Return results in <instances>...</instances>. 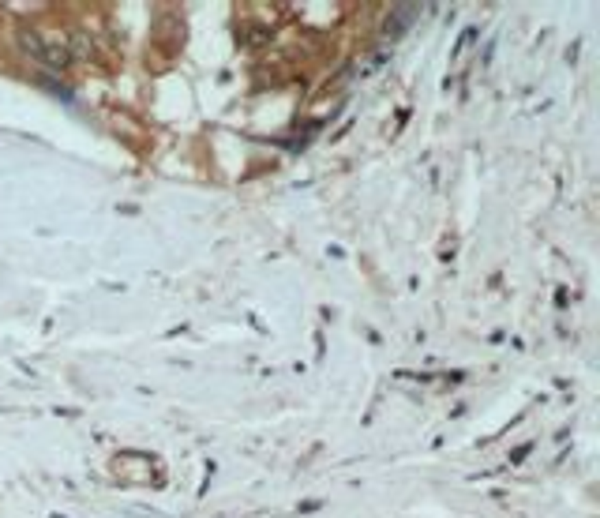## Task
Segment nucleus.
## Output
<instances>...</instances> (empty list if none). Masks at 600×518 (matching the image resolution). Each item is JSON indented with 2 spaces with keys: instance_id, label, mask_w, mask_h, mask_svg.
<instances>
[{
  "instance_id": "nucleus-1",
  "label": "nucleus",
  "mask_w": 600,
  "mask_h": 518,
  "mask_svg": "<svg viewBox=\"0 0 600 518\" xmlns=\"http://www.w3.org/2000/svg\"><path fill=\"white\" fill-rule=\"evenodd\" d=\"M42 60L49 68H57V71H64L71 64V49H68V42L64 38H42Z\"/></svg>"
},
{
  "instance_id": "nucleus-2",
  "label": "nucleus",
  "mask_w": 600,
  "mask_h": 518,
  "mask_svg": "<svg viewBox=\"0 0 600 518\" xmlns=\"http://www.w3.org/2000/svg\"><path fill=\"white\" fill-rule=\"evenodd\" d=\"M19 42L27 53H34L38 60H42V34H34V30H19Z\"/></svg>"
},
{
  "instance_id": "nucleus-3",
  "label": "nucleus",
  "mask_w": 600,
  "mask_h": 518,
  "mask_svg": "<svg viewBox=\"0 0 600 518\" xmlns=\"http://www.w3.org/2000/svg\"><path fill=\"white\" fill-rule=\"evenodd\" d=\"M248 42H252V45H267L270 42V30L267 27H252V30H248Z\"/></svg>"
}]
</instances>
